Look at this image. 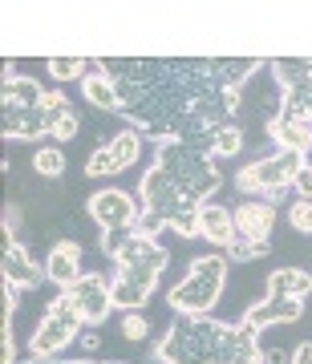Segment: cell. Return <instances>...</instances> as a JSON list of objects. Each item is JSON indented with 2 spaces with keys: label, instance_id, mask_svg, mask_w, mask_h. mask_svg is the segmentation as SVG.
Here are the masks:
<instances>
[{
  "label": "cell",
  "instance_id": "cell-33",
  "mask_svg": "<svg viewBox=\"0 0 312 364\" xmlns=\"http://www.w3.org/2000/svg\"><path fill=\"white\" fill-rule=\"evenodd\" d=\"M292 364H312V344H308V340H304V344L292 352Z\"/></svg>",
  "mask_w": 312,
  "mask_h": 364
},
{
  "label": "cell",
  "instance_id": "cell-18",
  "mask_svg": "<svg viewBox=\"0 0 312 364\" xmlns=\"http://www.w3.org/2000/svg\"><path fill=\"white\" fill-rule=\"evenodd\" d=\"M41 102H45V90L33 77H13V81H4V90H0V105L4 109H33Z\"/></svg>",
  "mask_w": 312,
  "mask_h": 364
},
{
  "label": "cell",
  "instance_id": "cell-24",
  "mask_svg": "<svg viewBox=\"0 0 312 364\" xmlns=\"http://www.w3.org/2000/svg\"><path fill=\"white\" fill-rule=\"evenodd\" d=\"M118 170H122V162L114 158V150H110L105 142L98 146V150L90 154V162H85V174H90V178H110V174H118Z\"/></svg>",
  "mask_w": 312,
  "mask_h": 364
},
{
  "label": "cell",
  "instance_id": "cell-36",
  "mask_svg": "<svg viewBox=\"0 0 312 364\" xmlns=\"http://www.w3.org/2000/svg\"><path fill=\"white\" fill-rule=\"evenodd\" d=\"M66 364H93V360H66Z\"/></svg>",
  "mask_w": 312,
  "mask_h": 364
},
{
  "label": "cell",
  "instance_id": "cell-9",
  "mask_svg": "<svg viewBox=\"0 0 312 364\" xmlns=\"http://www.w3.org/2000/svg\"><path fill=\"white\" fill-rule=\"evenodd\" d=\"M138 215H142V207H138L126 191H118V186L90 195V219L98 223L102 231H134Z\"/></svg>",
  "mask_w": 312,
  "mask_h": 364
},
{
  "label": "cell",
  "instance_id": "cell-23",
  "mask_svg": "<svg viewBox=\"0 0 312 364\" xmlns=\"http://www.w3.org/2000/svg\"><path fill=\"white\" fill-rule=\"evenodd\" d=\"M33 170H37L41 178H61V170H66V154H61L57 146H41L37 154H33Z\"/></svg>",
  "mask_w": 312,
  "mask_h": 364
},
{
  "label": "cell",
  "instance_id": "cell-28",
  "mask_svg": "<svg viewBox=\"0 0 312 364\" xmlns=\"http://www.w3.org/2000/svg\"><path fill=\"white\" fill-rule=\"evenodd\" d=\"M146 332H150V324L142 312H122V336L126 340H146Z\"/></svg>",
  "mask_w": 312,
  "mask_h": 364
},
{
  "label": "cell",
  "instance_id": "cell-25",
  "mask_svg": "<svg viewBox=\"0 0 312 364\" xmlns=\"http://www.w3.org/2000/svg\"><path fill=\"white\" fill-rule=\"evenodd\" d=\"M272 251V243H251V239H239L235 235V243L227 247V263H247V259H264Z\"/></svg>",
  "mask_w": 312,
  "mask_h": 364
},
{
  "label": "cell",
  "instance_id": "cell-38",
  "mask_svg": "<svg viewBox=\"0 0 312 364\" xmlns=\"http://www.w3.org/2000/svg\"><path fill=\"white\" fill-rule=\"evenodd\" d=\"M33 364H53V360H33Z\"/></svg>",
  "mask_w": 312,
  "mask_h": 364
},
{
  "label": "cell",
  "instance_id": "cell-32",
  "mask_svg": "<svg viewBox=\"0 0 312 364\" xmlns=\"http://www.w3.org/2000/svg\"><path fill=\"white\" fill-rule=\"evenodd\" d=\"M16 227H21V207H16V203H9V207H4V231L16 235Z\"/></svg>",
  "mask_w": 312,
  "mask_h": 364
},
{
  "label": "cell",
  "instance_id": "cell-7",
  "mask_svg": "<svg viewBox=\"0 0 312 364\" xmlns=\"http://www.w3.org/2000/svg\"><path fill=\"white\" fill-rule=\"evenodd\" d=\"M69 114H78V109L69 105V97L61 90H49L45 102L33 105V109H4V138H16V142L53 138L57 126H61Z\"/></svg>",
  "mask_w": 312,
  "mask_h": 364
},
{
  "label": "cell",
  "instance_id": "cell-39",
  "mask_svg": "<svg viewBox=\"0 0 312 364\" xmlns=\"http://www.w3.org/2000/svg\"><path fill=\"white\" fill-rule=\"evenodd\" d=\"M256 364H264V360H256Z\"/></svg>",
  "mask_w": 312,
  "mask_h": 364
},
{
  "label": "cell",
  "instance_id": "cell-5",
  "mask_svg": "<svg viewBox=\"0 0 312 364\" xmlns=\"http://www.w3.org/2000/svg\"><path fill=\"white\" fill-rule=\"evenodd\" d=\"M81 328H85V320H81L78 304H73V291H57V299L45 308L37 332L28 340L33 360H57V356L81 336Z\"/></svg>",
  "mask_w": 312,
  "mask_h": 364
},
{
  "label": "cell",
  "instance_id": "cell-11",
  "mask_svg": "<svg viewBox=\"0 0 312 364\" xmlns=\"http://www.w3.org/2000/svg\"><path fill=\"white\" fill-rule=\"evenodd\" d=\"M0 275H4V284L21 287V291L41 287L45 279H49V272H45V267L25 251V243H16L9 231H4V251H0Z\"/></svg>",
  "mask_w": 312,
  "mask_h": 364
},
{
  "label": "cell",
  "instance_id": "cell-31",
  "mask_svg": "<svg viewBox=\"0 0 312 364\" xmlns=\"http://www.w3.org/2000/svg\"><path fill=\"white\" fill-rule=\"evenodd\" d=\"M292 191H296L300 198H308V203H312V166H304V170L296 174V182H292Z\"/></svg>",
  "mask_w": 312,
  "mask_h": 364
},
{
  "label": "cell",
  "instance_id": "cell-4",
  "mask_svg": "<svg viewBox=\"0 0 312 364\" xmlns=\"http://www.w3.org/2000/svg\"><path fill=\"white\" fill-rule=\"evenodd\" d=\"M304 166H308V158L292 154V150L256 158V162H247V166L235 174V191H239V195H256V198H264V203L276 207V203L292 191V182H296V174Z\"/></svg>",
  "mask_w": 312,
  "mask_h": 364
},
{
  "label": "cell",
  "instance_id": "cell-34",
  "mask_svg": "<svg viewBox=\"0 0 312 364\" xmlns=\"http://www.w3.org/2000/svg\"><path fill=\"white\" fill-rule=\"evenodd\" d=\"M81 348L98 352V348H102V336H98V332H81Z\"/></svg>",
  "mask_w": 312,
  "mask_h": 364
},
{
  "label": "cell",
  "instance_id": "cell-8",
  "mask_svg": "<svg viewBox=\"0 0 312 364\" xmlns=\"http://www.w3.org/2000/svg\"><path fill=\"white\" fill-rule=\"evenodd\" d=\"M138 207L150 210V215H158V219L170 227V223H175V215H179L182 207H195V203H187V198H182V191L175 186V178H170L158 162H150V170L138 178Z\"/></svg>",
  "mask_w": 312,
  "mask_h": 364
},
{
  "label": "cell",
  "instance_id": "cell-20",
  "mask_svg": "<svg viewBox=\"0 0 312 364\" xmlns=\"http://www.w3.org/2000/svg\"><path fill=\"white\" fill-rule=\"evenodd\" d=\"M239 150H244V126H235V122L219 126L215 138H211V158H215V162H219V158H239Z\"/></svg>",
  "mask_w": 312,
  "mask_h": 364
},
{
  "label": "cell",
  "instance_id": "cell-2",
  "mask_svg": "<svg viewBox=\"0 0 312 364\" xmlns=\"http://www.w3.org/2000/svg\"><path fill=\"white\" fill-rule=\"evenodd\" d=\"M155 162L167 170L170 178H175V186L182 191V198H187V203L203 207L207 198L219 195L223 174H219V166H215V158H211L207 150L187 146V142H162L155 150Z\"/></svg>",
  "mask_w": 312,
  "mask_h": 364
},
{
  "label": "cell",
  "instance_id": "cell-10",
  "mask_svg": "<svg viewBox=\"0 0 312 364\" xmlns=\"http://www.w3.org/2000/svg\"><path fill=\"white\" fill-rule=\"evenodd\" d=\"M69 291H73V304H78L85 328H98V324L110 320V312H114V291H110V279H105V275L85 272Z\"/></svg>",
  "mask_w": 312,
  "mask_h": 364
},
{
  "label": "cell",
  "instance_id": "cell-22",
  "mask_svg": "<svg viewBox=\"0 0 312 364\" xmlns=\"http://www.w3.org/2000/svg\"><path fill=\"white\" fill-rule=\"evenodd\" d=\"M90 61L85 57H49V73H53V81H85L90 73Z\"/></svg>",
  "mask_w": 312,
  "mask_h": 364
},
{
  "label": "cell",
  "instance_id": "cell-21",
  "mask_svg": "<svg viewBox=\"0 0 312 364\" xmlns=\"http://www.w3.org/2000/svg\"><path fill=\"white\" fill-rule=\"evenodd\" d=\"M105 146L114 150V158L122 162V170L134 166V162L142 158V134H138V130H122V134H114V138H110Z\"/></svg>",
  "mask_w": 312,
  "mask_h": 364
},
{
  "label": "cell",
  "instance_id": "cell-13",
  "mask_svg": "<svg viewBox=\"0 0 312 364\" xmlns=\"http://www.w3.org/2000/svg\"><path fill=\"white\" fill-rule=\"evenodd\" d=\"M45 272H49V279L61 287V291H69V287L78 284L81 275H85L81 272V243L78 239H57V243L49 247Z\"/></svg>",
  "mask_w": 312,
  "mask_h": 364
},
{
  "label": "cell",
  "instance_id": "cell-17",
  "mask_svg": "<svg viewBox=\"0 0 312 364\" xmlns=\"http://www.w3.org/2000/svg\"><path fill=\"white\" fill-rule=\"evenodd\" d=\"M268 296H284V299L312 296V275L304 267H280V272L268 275Z\"/></svg>",
  "mask_w": 312,
  "mask_h": 364
},
{
  "label": "cell",
  "instance_id": "cell-19",
  "mask_svg": "<svg viewBox=\"0 0 312 364\" xmlns=\"http://www.w3.org/2000/svg\"><path fill=\"white\" fill-rule=\"evenodd\" d=\"M81 93H85V102L98 105V109H105V114H118V109H122L114 81L105 77V73H90V77L81 81Z\"/></svg>",
  "mask_w": 312,
  "mask_h": 364
},
{
  "label": "cell",
  "instance_id": "cell-15",
  "mask_svg": "<svg viewBox=\"0 0 312 364\" xmlns=\"http://www.w3.org/2000/svg\"><path fill=\"white\" fill-rule=\"evenodd\" d=\"M276 227V207L272 203H239L235 207V235L239 239H251V243H268Z\"/></svg>",
  "mask_w": 312,
  "mask_h": 364
},
{
  "label": "cell",
  "instance_id": "cell-14",
  "mask_svg": "<svg viewBox=\"0 0 312 364\" xmlns=\"http://www.w3.org/2000/svg\"><path fill=\"white\" fill-rule=\"evenodd\" d=\"M264 130H268L272 142H280V150H292V154L308 158V150H312V122H304V117H288V114L276 109V114L264 122Z\"/></svg>",
  "mask_w": 312,
  "mask_h": 364
},
{
  "label": "cell",
  "instance_id": "cell-3",
  "mask_svg": "<svg viewBox=\"0 0 312 364\" xmlns=\"http://www.w3.org/2000/svg\"><path fill=\"white\" fill-rule=\"evenodd\" d=\"M223 287H227V255H199L191 259L187 275L167 291V304L179 316H211Z\"/></svg>",
  "mask_w": 312,
  "mask_h": 364
},
{
  "label": "cell",
  "instance_id": "cell-6",
  "mask_svg": "<svg viewBox=\"0 0 312 364\" xmlns=\"http://www.w3.org/2000/svg\"><path fill=\"white\" fill-rule=\"evenodd\" d=\"M167 263H170V251L162 247V243H158L150 255H142V259L118 263L114 279H110L114 308H122V312H142V304L155 296L158 275H162V267H167Z\"/></svg>",
  "mask_w": 312,
  "mask_h": 364
},
{
  "label": "cell",
  "instance_id": "cell-37",
  "mask_svg": "<svg viewBox=\"0 0 312 364\" xmlns=\"http://www.w3.org/2000/svg\"><path fill=\"white\" fill-rule=\"evenodd\" d=\"M110 364H130V360H110Z\"/></svg>",
  "mask_w": 312,
  "mask_h": 364
},
{
  "label": "cell",
  "instance_id": "cell-27",
  "mask_svg": "<svg viewBox=\"0 0 312 364\" xmlns=\"http://www.w3.org/2000/svg\"><path fill=\"white\" fill-rule=\"evenodd\" d=\"M288 223H292V231L312 235V203H308V198L292 203V210H288Z\"/></svg>",
  "mask_w": 312,
  "mask_h": 364
},
{
  "label": "cell",
  "instance_id": "cell-30",
  "mask_svg": "<svg viewBox=\"0 0 312 364\" xmlns=\"http://www.w3.org/2000/svg\"><path fill=\"white\" fill-rule=\"evenodd\" d=\"M78 130H81V117H78V114H69L66 122L57 126V134H53V138H61V142H69V138H78Z\"/></svg>",
  "mask_w": 312,
  "mask_h": 364
},
{
  "label": "cell",
  "instance_id": "cell-16",
  "mask_svg": "<svg viewBox=\"0 0 312 364\" xmlns=\"http://www.w3.org/2000/svg\"><path fill=\"white\" fill-rule=\"evenodd\" d=\"M199 239H207V243L227 251L235 243V210L219 207V203H207L203 215H199Z\"/></svg>",
  "mask_w": 312,
  "mask_h": 364
},
{
  "label": "cell",
  "instance_id": "cell-29",
  "mask_svg": "<svg viewBox=\"0 0 312 364\" xmlns=\"http://www.w3.org/2000/svg\"><path fill=\"white\" fill-rule=\"evenodd\" d=\"M162 227H167V223L158 219V215H150V210H142V215H138V223H134V231L146 235V239H158V235H162Z\"/></svg>",
  "mask_w": 312,
  "mask_h": 364
},
{
  "label": "cell",
  "instance_id": "cell-26",
  "mask_svg": "<svg viewBox=\"0 0 312 364\" xmlns=\"http://www.w3.org/2000/svg\"><path fill=\"white\" fill-rule=\"evenodd\" d=\"M207 207V203H203ZM203 207H182L179 215H175V235H182V239H199V215H203Z\"/></svg>",
  "mask_w": 312,
  "mask_h": 364
},
{
  "label": "cell",
  "instance_id": "cell-1",
  "mask_svg": "<svg viewBox=\"0 0 312 364\" xmlns=\"http://www.w3.org/2000/svg\"><path fill=\"white\" fill-rule=\"evenodd\" d=\"M155 364H256L264 348L247 324H223L211 316H179L155 344Z\"/></svg>",
  "mask_w": 312,
  "mask_h": 364
},
{
  "label": "cell",
  "instance_id": "cell-35",
  "mask_svg": "<svg viewBox=\"0 0 312 364\" xmlns=\"http://www.w3.org/2000/svg\"><path fill=\"white\" fill-rule=\"evenodd\" d=\"M264 364H284V352L272 348V352H264Z\"/></svg>",
  "mask_w": 312,
  "mask_h": 364
},
{
  "label": "cell",
  "instance_id": "cell-12",
  "mask_svg": "<svg viewBox=\"0 0 312 364\" xmlns=\"http://www.w3.org/2000/svg\"><path fill=\"white\" fill-rule=\"evenodd\" d=\"M304 316V299H284V296H268L264 304H251L244 312V324L251 332H264V328L272 324H292Z\"/></svg>",
  "mask_w": 312,
  "mask_h": 364
}]
</instances>
